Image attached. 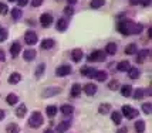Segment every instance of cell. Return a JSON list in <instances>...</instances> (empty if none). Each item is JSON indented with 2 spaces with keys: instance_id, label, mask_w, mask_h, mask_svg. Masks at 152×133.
Wrapping results in <instances>:
<instances>
[{
  "instance_id": "277c9868",
  "label": "cell",
  "mask_w": 152,
  "mask_h": 133,
  "mask_svg": "<svg viewBox=\"0 0 152 133\" xmlns=\"http://www.w3.org/2000/svg\"><path fill=\"white\" fill-rule=\"evenodd\" d=\"M107 58V54L101 50H97V51H93V53L88 55V61H98V62H102L105 61Z\"/></svg>"
},
{
  "instance_id": "6da1fadb",
  "label": "cell",
  "mask_w": 152,
  "mask_h": 133,
  "mask_svg": "<svg viewBox=\"0 0 152 133\" xmlns=\"http://www.w3.org/2000/svg\"><path fill=\"white\" fill-rule=\"evenodd\" d=\"M43 123H44V120H43L41 113L40 112H33L31 113V116H30V119H28V126L33 127V129H37V127H40Z\"/></svg>"
},
{
  "instance_id": "d590c367",
  "label": "cell",
  "mask_w": 152,
  "mask_h": 133,
  "mask_svg": "<svg viewBox=\"0 0 152 133\" xmlns=\"http://www.w3.org/2000/svg\"><path fill=\"white\" fill-rule=\"evenodd\" d=\"M12 17H13V20H19L21 17V10L20 9H13L12 10Z\"/></svg>"
},
{
  "instance_id": "1f68e13d",
  "label": "cell",
  "mask_w": 152,
  "mask_h": 133,
  "mask_svg": "<svg viewBox=\"0 0 152 133\" xmlns=\"http://www.w3.org/2000/svg\"><path fill=\"white\" fill-rule=\"evenodd\" d=\"M144 30V26L142 24H131V33L132 34H139L141 31Z\"/></svg>"
},
{
  "instance_id": "9a60e30c",
  "label": "cell",
  "mask_w": 152,
  "mask_h": 133,
  "mask_svg": "<svg viewBox=\"0 0 152 133\" xmlns=\"http://www.w3.org/2000/svg\"><path fill=\"white\" fill-rule=\"evenodd\" d=\"M20 80H21V75L19 72H13L10 77H9V84H12V85H16V84H19Z\"/></svg>"
},
{
  "instance_id": "4dcf8cb0",
  "label": "cell",
  "mask_w": 152,
  "mask_h": 133,
  "mask_svg": "<svg viewBox=\"0 0 152 133\" xmlns=\"http://www.w3.org/2000/svg\"><path fill=\"white\" fill-rule=\"evenodd\" d=\"M111 119H113V122L115 123V125H119V123H121V120H122V115H121L119 112H113Z\"/></svg>"
},
{
  "instance_id": "7bdbcfd3",
  "label": "cell",
  "mask_w": 152,
  "mask_h": 133,
  "mask_svg": "<svg viewBox=\"0 0 152 133\" xmlns=\"http://www.w3.org/2000/svg\"><path fill=\"white\" fill-rule=\"evenodd\" d=\"M64 13H66V16H73V14H74V9L71 6H67L66 9H64Z\"/></svg>"
},
{
  "instance_id": "30bf717a",
  "label": "cell",
  "mask_w": 152,
  "mask_h": 133,
  "mask_svg": "<svg viewBox=\"0 0 152 133\" xmlns=\"http://www.w3.org/2000/svg\"><path fill=\"white\" fill-rule=\"evenodd\" d=\"M21 51V46H20L19 41H14L13 44H12V48H10V54H12V57L16 58L17 57V54Z\"/></svg>"
},
{
  "instance_id": "7c38bea8",
  "label": "cell",
  "mask_w": 152,
  "mask_h": 133,
  "mask_svg": "<svg viewBox=\"0 0 152 133\" xmlns=\"http://www.w3.org/2000/svg\"><path fill=\"white\" fill-rule=\"evenodd\" d=\"M60 88H46L44 89V92H43V96L44 98H48V96H53V95H57V93H60Z\"/></svg>"
},
{
  "instance_id": "7dc6e473",
  "label": "cell",
  "mask_w": 152,
  "mask_h": 133,
  "mask_svg": "<svg viewBox=\"0 0 152 133\" xmlns=\"http://www.w3.org/2000/svg\"><path fill=\"white\" fill-rule=\"evenodd\" d=\"M4 116H6V113H4V111L3 109H0V122L4 119Z\"/></svg>"
},
{
  "instance_id": "11a10c76",
  "label": "cell",
  "mask_w": 152,
  "mask_h": 133,
  "mask_svg": "<svg viewBox=\"0 0 152 133\" xmlns=\"http://www.w3.org/2000/svg\"><path fill=\"white\" fill-rule=\"evenodd\" d=\"M0 28H1V27H0Z\"/></svg>"
},
{
  "instance_id": "f35d334b",
  "label": "cell",
  "mask_w": 152,
  "mask_h": 133,
  "mask_svg": "<svg viewBox=\"0 0 152 133\" xmlns=\"http://www.w3.org/2000/svg\"><path fill=\"white\" fill-rule=\"evenodd\" d=\"M142 112L146 113V115H149V113H151V103H149V102L142 103Z\"/></svg>"
},
{
  "instance_id": "c3c4849f",
  "label": "cell",
  "mask_w": 152,
  "mask_h": 133,
  "mask_svg": "<svg viewBox=\"0 0 152 133\" xmlns=\"http://www.w3.org/2000/svg\"><path fill=\"white\" fill-rule=\"evenodd\" d=\"M4 60H6V55H4V53L0 50V61H4Z\"/></svg>"
},
{
  "instance_id": "836d02e7",
  "label": "cell",
  "mask_w": 152,
  "mask_h": 133,
  "mask_svg": "<svg viewBox=\"0 0 152 133\" xmlns=\"http://www.w3.org/2000/svg\"><path fill=\"white\" fill-rule=\"evenodd\" d=\"M110 109H111V105H110V103H102V105H99L98 112L101 113V115H105V113H108Z\"/></svg>"
},
{
  "instance_id": "7402d4cb",
  "label": "cell",
  "mask_w": 152,
  "mask_h": 133,
  "mask_svg": "<svg viewBox=\"0 0 152 133\" xmlns=\"http://www.w3.org/2000/svg\"><path fill=\"white\" fill-rule=\"evenodd\" d=\"M121 93H122V96H131L132 95V87H129V85H124V87L121 88Z\"/></svg>"
},
{
  "instance_id": "2e32d148",
  "label": "cell",
  "mask_w": 152,
  "mask_h": 133,
  "mask_svg": "<svg viewBox=\"0 0 152 133\" xmlns=\"http://www.w3.org/2000/svg\"><path fill=\"white\" fill-rule=\"evenodd\" d=\"M23 58H24V61H33L36 58V51L34 50H26L23 54Z\"/></svg>"
},
{
  "instance_id": "9c48e42d",
  "label": "cell",
  "mask_w": 152,
  "mask_h": 133,
  "mask_svg": "<svg viewBox=\"0 0 152 133\" xmlns=\"http://www.w3.org/2000/svg\"><path fill=\"white\" fill-rule=\"evenodd\" d=\"M83 89H84L86 95L93 96V95H95V92H97V85H94V84H86V87L83 88Z\"/></svg>"
},
{
  "instance_id": "681fc988",
  "label": "cell",
  "mask_w": 152,
  "mask_h": 133,
  "mask_svg": "<svg viewBox=\"0 0 152 133\" xmlns=\"http://www.w3.org/2000/svg\"><path fill=\"white\" fill-rule=\"evenodd\" d=\"M139 0H129V4H132V6H135V4H138Z\"/></svg>"
},
{
  "instance_id": "ab89813d",
  "label": "cell",
  "mask_w": 152,
  "mask_h": 133,
  "mask_svg": "<svg viewBox=\"0 0 152 133\" xmlns=\"http://www.w3.org/2000/svg\"><path fill=\"white\" fill-rule=\"evenodd\" d=\"M9 12V6L6 3H0V14H7Z\"/></svg>"
},
{
  "instance_id": "60d3db41",
  "label": "cell",
  "mask_w": 152,
  "mask_h": 133,
  "mask_svg": "<svg viewBox=\"0 0 152 133\" xmlns=\"http://www.w3.org/2000/svg\"><path fill=\"white\" fill-rule=\"evenodd\" d=\"M142 96H144V91H142V89H137V91L134 92V98H135V99H141Z\"/></svg>"
},
{
  "instance_id": "ba28073f",
  "label": "cell",
  "mask_w": 152,
  "mask_h": 133,
  "mask_svg": "<svg viewBox=\"0 0 152 133\" xmlns=\"http://www.w3.org/2000/svg\"><path fill=\"white\" fill-rule=\"evenodd\" d=\"M95 72H97V69H94L91 66H84V68H81V75H83V77H87V78H94Z\"/></svg>"
},
{
  "instance_id": "83f0119b",
  "label": "cell",
  "mask_w": 152,
  "mask_h": 133,
  "mask_svg": "<svg viewBox=\"0 0 152 133\" xmlns=\"http://www.w3.org/2000/svg\"><path fill=\"white\" fill-rule=\"evenodd\" d=\"M135 130H137V133H144V130H145V122L144 120L135 122Z\"/></svg>"
},
{
  "instance_id": "d6986e66",
  "label": "cell",
  "mask_w": 152,
  "mask_h": 133,
  "mask_svg": "<svg viewBox=\"0 0 152 133\" xmlns=\"http://www.w3.org/2000/svg\"><path fill=\"white\" fill-rule=\"evenodd\" d=\"M40 46H41L43 50H50V48L54 46V40H51V38H46V40L41 41V44H40Z\"/></svg>"
},
{
  "instance_id": "bcb514c9",
  "label": "cell",
  "mask_w": 152,
  "mask_h": 133,
  "mask_svg": "<svg viewBox=\"0 0 152 133\" xmlns=\"http://www.w3.org/2000/svg\"><path fill=\"white\" fill-rule=\"evenodd\" d=\"M28 3V0H17V6L19 7H24Z\"/></svg>"
},
{
  "instance_id": "f907efd6",
  "label": "cell",
  "mask_w": 152,
  "mask_h": 133,
  "mask_svg": "<svg viewBox=\"0 0 152 133\" xmlns=\"http://www.w3.org/2000/svg\"><path fill=\"white\" fill-rule=\"evenodd\" d=\"M117 133H126V127H121Z\"/></svg>"
},
{
  "instance_id": "b9f144b4",
  "label": "cell",
  "mask_w": 152,
  "mask_h": 133,
  "mask_svg": "<svg viewBox=\"0 0 152 133\" xmlns=\"http://www.w3.org/2000/svg\"><path fill=\"white\" fill-rule=\"evenodd\" d=\"M7 30H4V28H0V41H4L7 38Z\"/></svg>"
},
{
  "instance_id": "f1b7e54d",
  "label": "cell",
  "mask_w": 152,
  "mask_h": 133,
  "mask_svg": "<svg viewBox=\"0 0 152 133\" xmlns=\"http://www.w3.org/2000/svg\"><path fill=\"white\" fill-rule=\"evenodd\" d=\"M6 100H7V103H9V105H16V103H17V100H19V98H17V95H14V93H9V95H7V98H6Z\"/></svg>"
},
{
  "instance_id": "f5cc1de1",
  "label": "cell",
  "mask_w": 152,
  "mask_h": 133,
  "mask_svg": "<svg viewBox=\"0 0 152 133\" xmlns=\"http://www.w3.org/2000/svg\"><path fill=\"white\" fill-rule=\"evenodd\" d=\"M44 133H54V132H53V129H47Z\"/></svg>"
},
{
  "instance_id": "5bb4252c",
  "label": "cell",
  "mask_w": 152,
  "mask_h": 133,
  "mask_svg": "<svg viewBox=\"0 0 152 133\" xmlns=\"http://www.w3.org/2000/svg\"><path fill=\"white\" fill-rule=\"evenodd\" d=\"M104 53L108 54V55H114V54L117 53V44H115V43H108Z\"/></svg>"
},
{
  "instance_id": "db71d44e",
  "label": "cell",
  "mask_w": 152,
  "mask_h": 133,
  "mask_svg": "<svg viewBox=\"0 0 152 133\" xmlns=\"http://www.w3.org/2000/svg\"><path fill=\"white\" fill-rule=\"evenodd\" d=\"M9 1H16V0H9Z\"/></svg>"
},
{
  "instance_id": "f546056e",
  "label": "cell",
  "mask_w": 152,
  "mask_h": 133,
  "mask_svg": "<svg viewBox=\"0 0 152 133\" xmlns=\"http://www.w3.org/2000/svg\"><path fill=\"white\" fill-rule=\"evenodd\" d=\"M104 4H105V0H91V3H90L91 9H99Z\"/></svg>"
},
{
  "instance_id": "8fae6325",
  "label": "cell",
  "mask_w": 152,
  "mask_h": 133,
  "mask_svg": "<svg viewBox=\"0 0 152 133\" xmlns=\"http://www.w3.org/2000/svg\"><path fill=\"white\" fill-rule=\"evenodd\" d=\"M70 126H71V122H70V120H64V122H61L58 126H57V133L67 132V130L70 129Z\"/></svg>"
},
{
  "instance_id": "7a4b0ae2",
  "label": "cell",
  "mask_w": 152,
  "mask_h": 133,
  "mask_svg": "<svg viewBox=\"0 0 152 133\" xmlns=\"http://www.w3.org/2000/svg\"><path fill=\"white\" fill-rule=\"evenodd\" d=\"M121 115H124L126 119H134V118H137L139 115V112L135 109V108H131L129 105H124L122 106V113Z\"/></svg>"
},
{
  "instance_id": "8d00e7d4",
  "label": "cell",
  "mask_w": 152,
  "mask_h": 133,
  "mask_svg": "<svg viewBox=\"0 0 152 133\" xmlns=\"http://www.w3.org/2000/svg\"><path fill=\"white\" fill-rule=\"evenodd\" d=\"M108 88H110L111 91H117V89L119 88V82H118V81H115V80L111 81V82L108 84Z\"/></svg>"
},
{
  "instance_id": "9f6ffc18",
  "label": "cell",
  "mask_w": 152,
  "mask_h": 133,
  "mask_svg": "<svg viewBox=\"0 0 152 133\" xmlns=\"http://www.w3.org/2000/svg\"><path fill=\"white\" fill-rule=\"evenodd\" d=\"M58 1H60V0H58Z\"/></svg>"
},
{
  "instance_id": "5b68a950",
  "label": "cell",
  "mask_w": 152,
  "mask_h": 133,
  "mask_svg": "<svg viewBox=\"0 0 152 133\" xmlns=\"http://www.w3.org/2000/svg\"><path fill=\"white\" fill-rule=\"evenodd\" d=\"M51 23H53V16L50 13H44L41 14V17H40V24L43 27H50L51 26Z\"/></svg>"
},
{
  "instance_id": "d4e9b609",
  "label": "cell",
  "mask_w": 152,
  "mask_h": 133,
  "mask_svg": "<svg viewBox=\"0 0 152 133\" xmlns=\"http://www.w3.org/2000/svg\"><path fill=\"white\" fill-rule=\"evenodd\" d=\"M46 113H47V116H48V118H54V116L57 115V106H54V105L47 106Z\"/></svg>"
},
{
  "instance_id": "44dd1931",
  "label": "cell",
  "mask_w": 152,
  "mask_h": 133,
  "mask_svg": "<svg viewBox=\"0 0 152 133\" xmlns=\"http://www.w3.org/2000/svg\"><path fill=\"white\" fill-rule=\"evenodd\" d=\"M67 27H68V21H67L66 19L58 20V23H57V30H58V31H66Z\"/></svg>"
},
{
  "instance_id": "816d5d0a",
  "label": "cell",
  "mask_w": 152,
  "mask_h": 133,
  "mask_svg": "<svg viewBox=\"0 0 152 133\" xmlns=\"http://www.w3.org/2000/svg\"><path fill=\"white\" fill-rule=\"evenodd\" d=\"M67 1H68V4H70V6H71V4H75V3H77V0H67Z\"/></svg>"
},
{
  "instance_id": "484cf974",
  "label": "cell",
  "mask_w": 152,
  "mask_h": 133,
  "mask_svg": "<svg viewBox=\"0 0 152 133\" xmlns=\"http://www.w3.org/2000/svg\"><path fill=\"white\" fill-rule=\"evenodd\" d=\"M6 132L7 133H19L20 132V127L17 126V123H10V125H7Z\"/></svg>"
},
{
  "instance_id": "f6af8a7d",
  "label": "cell",
  "mask_w": 152,
  "mask_h": 133,
  "mask_svg": "<svg viewBox=\"0 0 152 133\" xmlns=\"http://www.w3.org/2000/svg\"><path fill=\"white\" fill-rule=\"evenodd\" d=\"M139 4L142 7H148L151 4V0H139Z\"/></svg>"
},
{
  "instance_id": "ffe728a7",
  "label": "cell",
  "mask_w": 152,
  "mask_h": 133,
  "mask_svg": "<svg viewBox=\"0 0 152 133\" xmlns=\"http://www.w3.org/2000/svg\"><path fill=\"white\" fill-rule=\"evenodd\" d=\"M26 112H27V108H26V105H20L17 109H16V116L17 118H24L26 116Z\"/></svg>"
},
{
  "instance_id": "e575fe53",
  "label": "cell",
  "mask_w": 152,
  "mask_h": 133,
  "mask_svg": "<svg viewBox=\"0 0 152 133\" xmlns=\"http://www.w3.org/2000/svg\"><path fill=\"white\" fill-rule=\"evenodd\" d=\"M125 54L131 55V54H137V46L135 44H129L125 47Z\"/></svg>"
},
{
  "instance_id": "d6a6232c",
  "label": "cell",
  "mask_w": 152,
  "mask_h": 133,
  "mask_svg": "<svg viewBox=\"0 0 152 133\" xmlns=\"http://www.w3.org/2000/svg\"><path fill=\"white\" fill-rule=\"evenodd\" d=\"M81 89H83V88L80 87L78 84H74L73 88H71V96H80V93H81Z\"/></svg>"
},
{
  "instance_id": "4316f807",
  "label": "cell",
  "mask_w": 152,
  "mask_h": 133,
  "mask_svg": "<svg viewBox=\"0 0 152 133\" xmlns=\"http://www.w3.org/2000/svg\"><path fill=\"white\" fill-rule=\"evenodd\" d=\"M94 78L97 81H99V82H104L107 80V72L105 71H97L95 75H94Z\"/></svg>"
},
{
  "instance_id": "ac0fdd59",
  "label": "cell",
  "mask_w": 152,
  "mask_h": 133,
  "mask_svg": "<svg viewBox=\"0 0 152 133\" xmlns=\"http://www.w3.org/2000/svg\"><path fill=\"white\" fill-rule=\"evenodd\" d=\"M129 68H131V65H129L128 61H121L118 64V66H117V69H118L119 72H125V71H128Z\"/></svg>"
},
{
  "instance_id": "4fadbf2b",
  "label": "cell",
  "mask_w": 152,
  "mask_h": 133,
  "mask_svg": "<svg viewBox=\"0 0 152 133\" xmlns=\"http://www.w3.org/2000/svg\"><path fill=\"white\" fill-rule=\"evenodd\" d=\"M83 51L80 50V48H75V50H73V53H71V58H73L74 62H80V61L83 60Z\"/></svg>"
},
{
  "instance_id": "52a82bcc",
  "label": "cell",
  "mask_w": 152,
  "mask_h": 133,
  "mask_svg": "<svg viewBox=\"0 0 152 133\" xmlns=\"http://www.w3.org/2000/svg\"><path fill=\"white\" fill-rule=\"evenodd\" d=\"M24 40H26L27 46H34V44H37V34L34 31H27L24 34Z\"/></svg>"
},
{
  "instance_id": "cb8c5ba5",
  "label": "cell",
  "mask_w": 152,
  "mask_h": 133,
  "mask_svg": "<svg viewBox=\"0 0 152 133\" xmlns=\"http://www.w3.org/2000/svg\"><path fill=\"white\" fill-rule=\"evenodd\" d=\"M148 54H149V50H142V51L138 54V57H137V62H138V64H142V62L145 61Z\"/></svg>"
},
{
  "instance_id": "603a6c76",
  "label": "cell",
  "mask_w": 152,
  "mask_h": 133,
  "mask_svg": "<svg viewBox=\"0 0 152 133\" xmlns=\"http://www.w3.org/2000/svg\"><path fill=\"white\" fill-rule=\"evenodd\" d=\"M126 72H128V77H129L131 80H137V78L139 77V69L138 68H129Z\"/></svg>"
},
{
  "instance_id": "8992f818",
  "label": "cell",
  "mask_w": 152,
  "mask_h": 133,
  "mask_svg": "<svg viewBox=\"0 0 152 133\" xmlns=\"http://www.w3.org/2000/svg\"><path fill=\"white\" fill-rule=\"evenodd\" d=\"M71 66L67 65V64H64V65H60L58 68H57V71H56V74H57V77H67V75H70L71 74Z\"/></svg>"
},
{
  "instance_id": "74e56055",
  "label": "cell",
  "mask_w": 152,
  "mask_h": 133,
  "mask_svg": "<svg viewBox=\"0 0 152 133\" xmlns=\"http://www.w3.org/2000/svg\"><path fill=\"white\" fill-rule=\"evenodd\" d=\"M44 68H46V65L44 64H40L39 66H37V69H36V77H41L43 75V72H44Z\"/></svg>"
},
{
  "instance_id": "ee69618b",
  "label": "cell",
  "mask_w": 152,
  "mask_h": 133,
  "mask_svg": "<svg viewBox=\"0 0 152 133\" xmlns=\"http://www.w3.org/2000/svg\"><path fill=\"white\" fill-rule=\"evenodd\" d=\"M43 4V0H31V6L33 7H39Z\"/></svg>"
},
{
  "instance_id": "3957f363",
  "label": "cell",
  "mask_w": 152,
  "mask_h": 133,
  "mask_svg": "<svg viewBox=\"0 0 152 133\" xmlns=\"http://www.w3.org/2000/svg\"><path fill=\"white\" fill-rule=\"evenodd\" d=\"M131 24H132V21H129V20H121L118 23V31L121 34H124V35L131 34Z\"/></svg>"
},
{
  "instance_id": "e0dca14e",
  "label": "cell",
  "mask_w": 152,
  "mask_h": 133,
  "mask_svg": "<svg viewBox=\"0 0 152 133\" xmlns=\"http://www.w3.org/2000/svg\"><path fill=\"white\" fill-rule=\"evenodd\" d=\"M73 112H74V108L71 106V105H68V103H66V105H63V106H61V113H63V115H66V116L73 115Z\"/></svg>"
}]
</instances>
